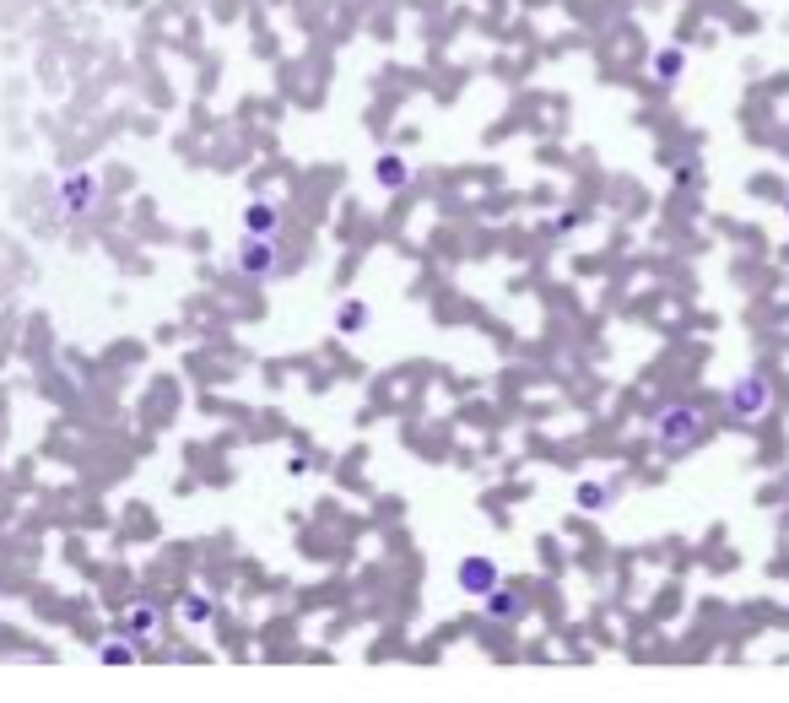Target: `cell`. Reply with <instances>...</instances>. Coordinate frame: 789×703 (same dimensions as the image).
Returning a JSON list of instances; mask_svg holds the SVG:
<instances>
[{
	"label": "cell",
	"mask_w": 789,
	"mask_h": 703,
	"mask_svg": "<svg viewBox=\"0 0 789 703\" xmlns=\"http://www.w3.org/2000/svg\"><path fill=\"white\" fill-rule=\"evenodd\" d=\"M481 617H487L492 628H519V622L530 617V595L514 590V585H492L481 595Z\"/></svg>",
	"instance_id": "obj_6"
},
{
	"label": "cell",
	"mask_w": 789,
	"mask_h": 703,
	"mask_svg": "<svg viewBox=\"0 0 789 703\" xmlns=\"http://www.w3.org/2000/svg\"><path fill=\"white\" fill-rule=\"evenodd\" d=\"M233 271L254 287L271 282V276L282 271V244H276V238H260V233H244L238 249H233Z\"/></svg>",
	"instance_id": "obj_4"
},
{
	"label": "cell",
	"mask_w": 789,
	"mask_h": 703,
	"mask_svg": "<svg viewBox=\"0 0 789 703\" xmlns=\"http://www.w3.org/2000/svg\"><path fill=\"white\" fill-rule=\"evenodd\" d=\"M573 503H579L584 514H606L611 503H617V482H579L573 487Z\"/></svg>",
	"instance_id": "obj_12"
},
{
	"label": "cell",
	"mask_w": 789,
	"mask_h": 703,
	"mask_svg": "<svg viewBox=\"0 0 789 703\" xmlns=\"http://www.w3.org/2000/svg\"><path fill=\"white\" fill-rule=\"evenodd\" d=\"M163 622H168L163 601H130L125 612H119L114 628L125 633V639L136 644V649H146V644H157V639H163Z\"/></svg>",
	"instance_id": "obj_5"
},
{
	"label": "cell",
	"mask_w": 789,
	"mask_h": 703,
	"mask_svg": "<svg viewBox=\"0 0 789 703\" xmlns=\"http://www.w3.org/2000/svg\"><path fill=\"white\" fill-rule=\"evenodd\" d=\"M244 233L276 238V233H282V206H276V201H265V195H254V201L244 206Z\"/></svg>",
	"instance_id": "obj_10"
},
{
	"label": "cell",
	"mask_w": 789,
	"mask_h": 703,
	"mask_svg": "<svg viewBox=\"0 0 789 703\" xmlns=\"http://www.w3.org/2000/svg\"><path fill=\"white\" fill-rule=\"evenodd\" d=\"M179 622L184 628H211V622H217V601H211L206 590H184L179 595Z\"/></svg>",
	"instance_id": "obj_11"
},
{
	"label": "cell",
	"mask_w": 789,
	"mask_h": 703,
	"mask_svg": "<svg viewBox=\"0 0 789 703\" xmlns=\"http://www.w3.org/2000/svg\"><path fill=\"white\" fill-rule=\"evenodd\" d=\"M681 76H687V49H681V44L654 49V55H649V82L654 87H676Z\"/></svg>",
	"instance_id": "obj_9"
},
{
	"label": "cell",
	"mask_w": 789,
	"mask_h": 703,
	"mask_svg": "<svg viewBox=\"0 0 789 703\" xmlns=\"http://www.w3.org/2000/svg\"><path fill=\"white\" fill-rule=\"evenodd\" d=\"M708 433H714V422H708V411L698 401H660L649 411V439L660 460H681L692 449H703Z\"/></svg>",
	"instance_id": "obj_1"
},
{
	"label": "cell",
	"mask_w": 789,
	"mask_h": 703,
	"mask_svg": "<svg viewBox=\"0 0 789 703\" xmlns=\"http://www.w3.org/2000/svg\"><path fill=\"white\" fill-rule=\"evenodd\" d=\"M103 201V179L92 174V168H65V174L49 184V211H55L60 222H82L92 217Z\"/></svg>",
	"instance_id": "obj_3"
},
{
	"label": "cell",
	"mask_w": 789,
	"mask_h": 703,
	"mask_svg": "<svg viewBox=\"0 0 789 703\" xmlns=\"http://www.w3.org/2000/svg\"><path fill=\"white\" fill-rule=\"evenodd\" d=\"M784 222H789V201H784ZM784 265H789V244H784Z\"/></svg>",
	"instance_id": "obj_15"
},
{
	"label": "cell",
	"mask_w": 789,
	"mask_h": 703,
	"mask_svg": "<svg viewBox=\"0 0 789 703\" xmlns=\"http://www.w3.org/2000/svg\"><path fill=\"white\" fill-rule=\"evenodd\" d=\"M136 655H141V649L130 644L125 633H119V639H109V644H98V660H103V666H130Z\"/></svg>",
	"instance_id": "obj_14"
},
{
	"label": "cell",
	"mask_w": 789,
	"mask_h": 703,
	"mask_svg": "<svg viewBox=\"0 0 789 703\" xmlns=\"http://www.w3.org/2000/svg\"><path fill=\"white\" fill-rule=\"evenodd\" d=\"M768 417H773V379L762 374V368H752V374H741L725 390V422L741 428V433H752Z\"/></svg>",
	"instance_id": "obj_2"
},
{
	"label": "cell",
	"mask_w": 789,
	"mask_h": 703,
	"mask_svg": "<svg viewBox=\"0 0 789 703\" xmlns=\"http://www.w3.org/2000/svg\"><path fill=\"white\" fill-rule=\"evenodd\" d=\"M454 585H460L465 595H487L492 585H503V568L492 563V557H481V552H471V557H460V568H454Z\"/></svg>",
	"instance_id": "obj_7"
},
{
	"label": "cell",
	"mask_w": 789,
	"mask_h": 703,
	"mask_svg": "<svg viewBox=\"0 0 789 703\" xmlns=\"http://www.w3.org/2000/svg\"><path fill=\"white\" fill-rule=\"evenodd\" d=\"M411 157L406 152H379V163H373V184H379L384 195H400V190H411Z\"/></svg>",
	"instance_id": "obj_8"
},
{
	"label": "cell",
	"mask_w": 789,
	"mask_h": 703,
	"mask_svg": "<svg viewBox=\"0 0 789 703\" xmlns=\"http://www.w3.org/2000/svg\"><path fill=\"white\" fill-rule=\"evenodd\" d=\"M336 325H341V336H357V330H368L373 325V309L363 298H346L341 303V314H336Z\"/></svg>",
	"instance_id": "obj_13"
}]
</instances>
